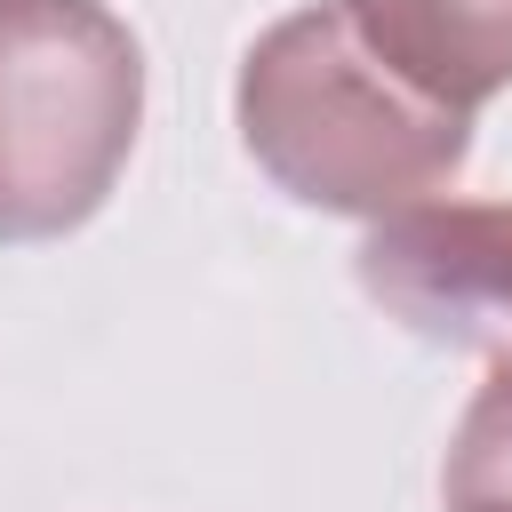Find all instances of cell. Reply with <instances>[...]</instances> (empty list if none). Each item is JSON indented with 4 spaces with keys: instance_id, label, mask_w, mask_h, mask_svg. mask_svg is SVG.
Returning <instances> with one entry per match:
<instances>
[{
    "instance_id": "cell-5",
    "label": "cell",
    "mask_w": 512,
    "mask_h": 512,
    "mask_svg": "<svg viewBox=\"0 0 512 512\" xmlns=\"http://www.w3.org/2000/svg\"><path fill=\"white\" fill-rule=\"evenodd\" d=\"M440 504L448 512H512V360L488 368L472 408L448 432L440 456Z\"/></svg>"
},
{
    "instance_id": "cell-4",
    "label": "cell",
    "mask_w": 512,
    "mask_h": 512,
    "mask_svg": "<svg viewBox=\"0 0 512 512\" xmlns=\"http://www.w3.org/2000/svg\"><path fill=\"white\" fill-rule=\"evenodd\" d=\"M384 72L448 112H480L512 88V0H344Z\"/></svg>"
},
{
    "instance_id": "cell-1",
    "label": "cell",
    "mask_w": 512,
    "mask_h": 512,
    "mask_svg": "<svg viewBox=\"0 0 512 512\" xmlns=\"http://www.w3.org/2000/svg\"><path fill=\"white\" fill-rule=\"evenodd\" d=\"M232 104L256 168L328 216H400L472 152V112H448L384 72L344 0L280 16L240 56Z\"/></svg>"
},
{
    "instance_id": "cell-3",
    "label": "cell",
    "mask_w": 512,
    "mask_h": 512,
    "mask_svg": "<svg viewBox=\"0 0 512 512\" xmlns=\"http://www.w3.org/2000/svg\"><path fill=\"white\" fill-rule=\"evenodd\" d=\"M360 288L432 344L512 360V200H416L376 216Z\"/></svg>"
},
{
    "instance_id": "cell-2",
    "label": "cell",
    "mask_w": 512,
    "mask_h": 512,
    "mask_svg": "<svg viewBox=\"0 0 512 512\" xmlns=\"http://www.w3.org/2000/svg\"><path fill=\"white\" fill-rule=\"evenodd\" d=\"M144 120V56L104 0H0V240L88 224Z\"/></svg>"
}]
</instances>
